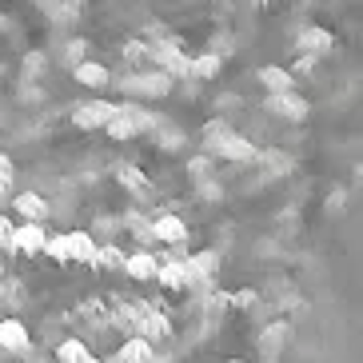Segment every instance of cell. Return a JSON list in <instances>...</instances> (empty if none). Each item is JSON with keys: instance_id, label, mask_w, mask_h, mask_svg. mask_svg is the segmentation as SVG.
<instances>
[{"instance_id": "obj_1", "label": "cell", "mask_w": 363, "mask_h": 363, "mask_svg": "<svg viewBox=\"0 0 363 363\" xmlns=\"http://www.w3.org/2000/svg\"><path fill=\"white\" fill-rule=\"evenodd\" d=\"M264 363H363V164L331 172L299 244L288 315L259 335Z\"/></svg>"}, {"instance_id": "obj_2", "label": "cell", "mask_w": 363, "mask_h": 363, "mask_svg": "<svg viewBox=\"0 0 363 363\" xmlns=\"http://www.w3.org/2000/svg\"><path fill=\"white\" fill-rule=\"evenodd\" d=\"M284 60L259 68L267 108L308 124L331 172L363 164V0H276Z\"/></svg>"}, {"instance_id": "obj_3", "label": "cell", "mask_w": 363, "mask_h": 363, "mask_svg": "<svg viewBox=\"0 0 363 363\" xmlns=\"http://www.w3.org/2000/svg\"><path fill=\"white\" fill-rule=\"evenodd\" d=\"M116 108L120 104H108V100H88V104L72 108V124H76V128H84V132L104 128L108 120L116 116Z\"/></svg>"}, {"instance_id": "obj_4", "label": "cell", "mask_w": 363, "mask_h": 363, "mask_svg": "<svg viewBox=\"0 0 363 363\" xmlns=\"http://www.w3.org/2000/svg\"><path fill=\"white\" fill-rule=\"evenodd\" d=\"M124 88H128L132 96H152V100H160V96H168V92H172V80H168L164 72H136Z\"/></svg>"}, {"instance_id": "obj_5", "label": "cell", "mask_w": 363, "mask_h": 363, "mask_svg": "<svg viewBox=\"0 0 363 363\" xmlns=\"http://www.w3.org/2000/svg\"><path fill=\"white\" fill-rule=\"evenodd\" d=\"M164 264H168V259H164ZM160 259L152 256L148 247H140V252H132L128 256V264H124V272H128L132 279H140V284H148V279H156V284H160Z\"/></svg>"}, {"instance_id": "obj_6", "label": "cell", "mask_w": 363, "mask_h": 363, "mask_svg": "<svg viewBox=\"0 0 363 363\" xmlns=\"http://www.w3.org/2000/svg\"><path fill=\"white\" fill-rule=\"evenodd\" d=\"M44 224H36V220H24L21 228H16V247H21L24 256H40L44 252Z\"/></svg>"}, {"instance_id": "obj_7", "label": "cell", "mask_w": 363, "mask_h": 363, "mask_svg": "<svg viewBox=\"0 0 363 363\" xmlns=\"http://www.w3.org/2000/svg\"><path fill=\"white\" fill-rule=\"evenodd\" d=\"M12 208H16V216H24V220H36V224H44V216H48V200L36 192H21L12 196Z\"/></svg>"}, {"instance_id": "obj_8", "label": "cell", "mask_w": 363, "mask_h": 363, "mask_svg": "<svg viewBox=\"0 0 363 363\" xmlns=\"http://www.w3.org/2000/svg\"><path fill=\"white\" fill-rule=\"evenodd\" d=\"M68 256L76 264H96V240L88 232H68Z\"/></svg>"}, {"instance_id": "obj_9", "label": "cell", "mask_w": 363, "mask_h": 363, "mask_svg": "<svg viewBox=\"0 0 363 363\" xmlns=\"http://www.w3.org/2000/svg\"><path fill=\"white\" fill-rule=\"evenodd\" d=\"M0 347L9 352H28V331L21 320H0Z\"/></svg>"}, {"instance_id": "obj_10", "label": "cell", "mask_w": 363, "mask_h": 363, "mask_svg": "<svg viewBox=\"0 0 363 363\" xmlns=\"http://www.w3.org/2000/svg\"><path fill=\"white\" fill-rule=\"evenodd\" d=\"M72 76H76L84 88H104V84H108V68H104V65H92V60H80V65H72Z\"/></svg>"}, {"instance_id": "obj_11", "label": "cell", "mask_w": 363, "mask_h": 363, "mask_svg": "<svg viewBox=\"0 0 363 363\" xmlns=\"http://www.w3.org/2000/svg\"><path fill=\"white\" fill-rule=\"evenodd\" d=\"M80 9H84L80 0H52V4H44V16L52 24H72L80 16Z\"/></svg>"}, {"instance_id": "obj_12", "label": "cell", "mask_w": 363, "mask_h": 363, "mask_svg": "<svg viewBox=\"0 0 363 363\" xmlns=\"http://www.w3.org/2000/svg\"><path fill=\"white\" fill-rule=\"evenodd\" d=\"M116 180L124 184L128 192H136V196H156V192H152V180H148L140 168H132V164H124V168L116 172Z\"/></svg>"}, {"instance_id": "obj_13", "label": "cell", "mask_w": 363, "mask_h": 363, "mask_svg": "<svg viewBox=\"0 0 363 363\" xmlns=\"http://www.w3.org/2000/svg\"><path fill=\"white\" fill-rule=\"evenodd\" d=\"M56 359H60V363H100L80 340H65L60 347H56Z\"/></svg>"}, {"instance_id": "obj_14", "label": "cell", "mask_w": 363, "mask_h": 363, "mask_svg": "<svg viewBox=\"0 0 363 363\" xmlns=\"http://www.w3.org/2000/svg\"><path fill=\"white\" fill-rule=\"evenodd\" d=\"M44 256L52 259V264H72V256H68V235H52V240H44Z\"/></svg>"}, {"instance_id": "obj_15", "label": "cell", "mask_w": 363, "mask_h": 363, "mask_svg": "<svg viewBox=\"0 0 363 363\" xmlns=\"http://www.w3.org/2000/svg\"><path fill=\"white\" fill-rule=\"evenodd\" d=\"M128 264V256L120 252L116 244H104V247H96V267H124Z\"/></svg>"}, {"instance_id": "obj_16", "label": "cell", "mask_w": 363, "mask_h": 363, "mask_svg": "<svg viewBox=\"0 0 363 363\" xmlns=\"http://www.w3.org/2000/svg\"><path fill=\"white\" fill-rule=\"evenodd\" d=\"M44 72V52H28L24 56V68H21V80H28V84H36Z\"/></svg>"}, {"instance_id": "obj_17", "label": "cell", "mask_w": 363, "mask_h": 363, "mask_svg": "<svg viewBox=\"0 0 363 363\" xmlns=\"http://www.w3.org/2000/svg\"><path fill=\"white\" fill-rule=\"evenodd\" d=\"M0 252H21L16 247V228H12L9 216H0Z\"/></svg>"}, {"instance_id": "obj_18", "label": "cell", "mask_w": 363, "mask_h": 363, "mask_svg": "<svg viewBox=\"0 0 363 363\" xmlns=\"http://www.w3.org/2000/svg\"><path fill=\"white\" fill-rule=\"evenodd\" d=\"M84 56H88V44H84V40H68V48H65V65H68V68L80 65Z\"/></svg>"}, {"instance_id": "obj_19", "label": "cell", "mask_w": 363, "mask_h": 363, "mask_svg": "<svg viewBox=\"0 0 363 363\" xmlns=\"http://www.w3.org/2000/svg\"><path fill=\"white\" fill-rule=\"evenodd\" d=\"M0 176H9L12 180V156H4V152H0Z\"/></svg>"}, {"instance_id": "obj_20", "label": "cell", "mask_w": 363, "mask_h": 363, "mask_svg": "<svg viewBox=\"0 0 363 363\" xmlns=\"http://www.w3.org/2000/svg\"><path fill=\"white\" fill-rule=\"evenodd\" d=\"M9 188H12V180L9 176H0V196H9Z\"/></svg>"}, {"instance_id": "obj_21", "label": "cell", "mask_w": 363, "mask_h": 363, "mask_svg": "<svg viewBox=\"0 0 363 363\" xmlns=\"http://www.w3.org/2000/svg\"><path fill=\"white\" fill-rule=\"evenodd\" d=\"M0 279H4V259H0Z\"/></svg>"}, {"instance_id": "obj_22", "label": "cell", "mask_w": 363, "mask_h": 363, "mask_svg": "<svg viewBox=\"0 0 363 363\" xmlns=\"http://www.w3.org/2000/svg\"><path fill=\"white\" fill-rule=\"evenodd\" d=\"M36 4H40V9H44V4H52V0H36Z\"/></svg>"}]
</instances>
